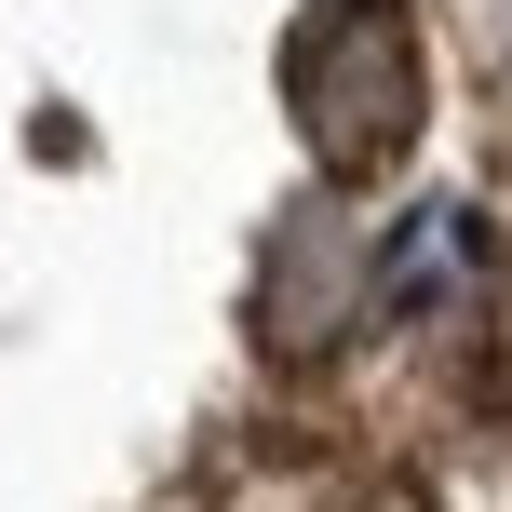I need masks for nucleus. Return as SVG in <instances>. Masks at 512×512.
Returning a JSON list of instances; mask_svg holds the SVG:
<instances>
[{
	"label": "nucleus",
	"instance_id": "obj_1",
	"mask_svg": "<svg viewBox=\"0 0 512 512\" xmlns=\"http://www.w3.org/2000/svg\"><path fill=\"white\" fill-rule=\"evenodd\" d=\"M283 122L324 162V189L391 176L418 149V122H432L418 0H297V27H283Z\"/></svg>",
	"mask_w": 512,
	"mask_h": 512
},
{
	"label": "nucleus",
	"instance_id": "obj_2",
	"mask_svg": "<svg viewBox=\"0 0 512 512\" xmlns=\"http://www.w3.org/2000/svg\"><path fill=\"white\" fill-rule=\"evenodd\" d=\"M364 283H378V243L337 216V189H310V203H283V230H270V270H256V337H270L283 364L337 351V337L364 324Z\"/></svg>",
	"mask_w": 512,
	"mask_h": 512
}]
</instances>
